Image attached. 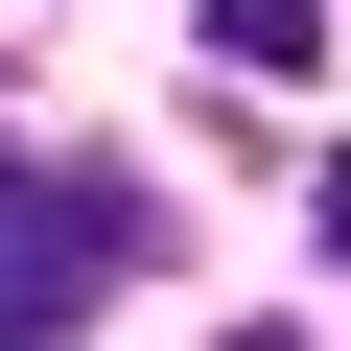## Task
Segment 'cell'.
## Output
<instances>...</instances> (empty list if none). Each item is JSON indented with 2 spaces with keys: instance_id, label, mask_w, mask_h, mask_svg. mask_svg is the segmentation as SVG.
Returning a JSON list of instances; mask_svg holds the SVG:
<instances>
[{
  "instance_id": "1",
  "label": "cell",
  "mask_w": 351,
  "mask_h": 351,
  "mask_svg": "<svg viewBox=\"0 0 351 351\" xmlns=\"http://www.w3.org/2000/svg\"><path fill=\"white\" fill-rule=\"evenodd\" d=\"M94 281H141V211L117 188H71V164H24L0 141V351H47Z\"/></svg>"
},
{
  "instance_id": "3",
  "label": "cell",
  "mask_w": 351,
  "mask_h": 351,
  "mask_svg": "<svg viewBox=\"0 0 351 351\" xmlns=\"http://www.w3.org/2000/svg\"><path fill=\"white\" fill-rule=\"evenodd\" d=\"M234 351H304V328H234Z\"/></svg>"
},
{
  "instance_id": "2",
  "label": "cell",
  "mask_w": 351,
  "mask_h": 351,
  "mask_svg": "<svg viewBox=\"0 0 351 351\" xmlns=\"http://www.w3.org/2000/svg\"><path fill=\"white\" fill-rule=\"evenodd\" d=\"M211 71H258V94H304V71H328V0H211Z\"/></svg>"
}]
</instances>
